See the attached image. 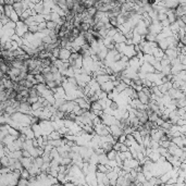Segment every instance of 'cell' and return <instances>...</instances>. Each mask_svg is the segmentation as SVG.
<instances>
[{"label": "cell", "mask_w": 186, "mask_h": 186, "mask_svg": "<svg viewBox=\"0 0 186 186\" xmlns=\"http://www.w3.org/2000/svg\"><path fill=\"white\" fill-rule=\"evenodd\" d=\"M14 32H15V35H18L19 37L23 38V36L28 32V27H27L22 21H19L18 23H15Z\"/></svg>", "instance_id": "obj_1"}, {"label": "cell", "mask_w": 186, "mask_h": 186, "mask_svg": "<svg viewBox=\"0 0 186 186\" xmlns=\"http://www.w3.org/2000/svg\"><path fill=\"white\" fill-rule=\"evenodd\" d=\"M70 56H71V51H70V50L65 49V48H60L58 60H60V61H62V62H68Z\"/></svg>", "instance_id": "obj_2"}, {"label": "cell", "mask_w": 186, "mask_h": 186, "mask_svg": "<svg viewBox=\"0 0 186 186\" xmlns=\"http://www.w3.org/2000/svg\"><path fill=\"white\" fill-rule=\"evenodd\" d=\"M113 89H114V86H113L112 82H110V81L107 82V83H104V84L100 85V90L104 92V93H106L107 95L111 93Z\"/></svg>", "instance_id": "obj_3"}, {"label": "cell", "mask_w": 186, "mask_h": 186, "mask_svg": "<svg viewBox=\"0 0 186 186\" xmlns=\"http://www.w3.org/2000/svg\"><path fill=\"white\" fill-rule=\"evenodd\" d=\"M137 95H138V98H137V99H138V101H139L140 104H143V105H145V106L148 105L149 102L151 101V100L147 97V95L145 93H143V92H138Z\"/></svg>", "instance_id": "obj_4"}, {"label": "cell", "mask_w": 186, "mask_h": 186, "mask_svg": "<svg viewBox=\"0 0 186 186\" xmlns=\"http://www.w3.org/2000/svg\"><path fill=\"white\" fill-rule=\"evenodd\" d=\"M112 40H113V44H123L125 43V37H124V35L121 33V32H119L117 33L113 37H112Z\"/></svg>", "instance_id": "obj_5"}, {"label": "cell", "mask_w": 186, "mask_h": 186, "mask_svg": "<svg viewBox=\"0 0 186 186\" xmlns=\"http://www.w3.org/2000/svg\"><path fill=\"white\" fill-rule=\"evenodd\" d=\"M95 81L97 82L99 85L101 84H104V83H107V82L110 81V76L107 74H102V75H98V76H96L95 77Z\"/></svg>", "instance_id": "obj_6"}, {"label": "cell", "mask_w": 186, "mask_h": 186, "mask_svg": "<svg viewBox=\"0 0 186 186\" xmlns=\"http://www.w3.org/2000/svg\"><path fill=\"white\" fill-rule=\"evenodd\" d=\"M34 11L36 12V14H43V12H44L43 1H39L38 3L35 5V7H34Z\"/></svg>", "instance_id": "obj_7"}, {"label": "cell", "mask_w": 186, "mask_h": 186, "mask_svg": "<svg viewBox=\"0 0 186 186\" xmlns=\"http://www.w3.org/2000/svg\"><path fill=\"white\" fill-rule=\"evenodd\" d=\"M108 158H107V155L106 154H101V155L98 156V164H102V166H106L108 163Z\"/></svg>", "instance_id": "obj_8"}, {"label": "cell", "mask_w": 186, "mask_h": 186, "mask_svg": "<svg viewBox=\"0 0 186 186\" xmlns=\"http://www.w3.org/2000/svg\"><path fill=\"white\" fill-rule=\"evenodd\" d=\"M144 61L147 62V63H149V64H154L156 62V59L155 57L152 56V55H144Z\"/></svg>", "instance_id": "obj_9"}, {"label": "cell", "mask_w": 186, "mask_h": 186, "mask_svg": "<svg viewBox=\"0 0 186 186\" xmlns=\"http://www.w3.org/2000/svg\"><path fill=\"white\" fill-rule=\"evenodd\" d=\"M12 11H13L12 6H7V5H5V7H3V14L6 15L7 18L10 16V14H11Z\"/></svg>", "instance_id": "obj_10"}, {"label": "cell", "mask_w": 186, "mask_h": 186, "mask_svg": "<svg viewBox=\"0 0 186 186\" xmlns=\"http://www.w3.org/2000/svg\"><path fill=\"white\" fill-rule=\"evenodd\" d=\"M9 20H10L11 22H13V23H18V22L20 21L19 15H18L16 13L14 12V10H13L12 12H11V14H10V16H9Z\"/></svg>", "instance_id": "obj_11"}, {"label": "cell", "mask_w": 186, "mask_h": 186, "mask_svg": "<svg viewBox=\"0 0 186 186\" xmlns=\"http://www.w3.org/2000/svg\"><path fill=\"white\" fill-rule=\"evenodd\" d=\"M106 155H107L108 160L111 161V160H114V159H115V157H117V155H118V152H115L114 150H111L110 152H108V154H106Z\"/></svg>", "instance_id": "obj_12"}, {"label": "cell", "mask_w": 186, "mask_h": 186, "mask_svg": "<svg viewBox=\"0 0 186 186\" xmlns=\"http://www.w3.org/2000/svg\"><path fill=\"white\" fill-rule=\"evenodd\" d=\"M40 62H42V68L43 69L48 68V67L51 65V63H52L50 59H43V60H40Z\"/></svg>", "instance_id": "obj_13"}, {"label": "cell", "mask_w": 186, "mask_h": 186, "mask_svg": "<svg viewBox=\"0 0 186 186\" xmlns=\"http://www.w3.org/2000/svg\"><path fill=\"white\" fill-rule=\"evenodd\" d=\"M137 183H139V184H143L144 182H146V179H145V176H144L143 173H137L136 175V180H135Z\"/></svg>", "instance_id": "obj_14"}, {"label": "cell", "mask_w": 186, "mask_h": 186, "mask_svg": "<svg viewBox=\"0 0 186 186\" xmlns=\"http://www.w3.org/2000/svg\"><path fill=\"white\" fill-rule=\"evenodd\" d=\"M28 180H25V179H22V177H20L19 180H18V183H16V186H27L28 185Z\"/></svg>", "instance_id": "obj_15"}, {"label": "cell", "mask_w": 186, "mask_h": 186, "mask_svg": "<svg viewBox=\"0 0 186 186\" xmlns=\"http://www.w3.org/2000/svg\"><path fill=\"white\" fill-rule=\"evenodd\" d=\"M0 162H1V164L3 166V167L8 168V166H9V157L8 156H5V157H2L1 159H0Z\"/></svg>", "instance_id": "obj_16"}, {"label": "cell", "mask_w": 186, "mask_h": 186, "mask_svg": "<svg viewBox=\"0 0 186 186\" xmlns=\"http://www.w3.org/2000/svg\"><path fill=\"white\" fill-rule=\"evenodd\" d=\"M21 177H22V179H25V180H28V179L31 177V175H30V173H28L27 170L23 169V170L21 171Z\"/></svg>", "instance_id": "obj_17"}, {"label": "cell", "mask_w": 186, "mask_h": 186, "mask_svg": "<svg viewBox=\"0 0 186 186\" xmlns=\"http://www.w3.org/2000/svg\"><path fill=\"white\" fill-rule=\"evenodd\" d=\"M180 108H185V98H181L177 100L176 109H180Z\"/></svg>", "instance_id": "obj_18"}, {"label": "cell", "mask_w": 186, "mask_h": 186, "mask_svg": "<svg viewBox=\"0 0 186 186\" xmlns=\"http://www.w3.org/2000/svg\"><path fill=\"white\" fill-rule=\"evenodd\" d=\"M32 106V111H36V110H39V109H43V107H42V104L40 102H35V104H33Z\"/></svg>", "instance_id": "obj_19"}, {"label": "cell", "mask_w": 186, "mask_h": 186, "mask_svg": "<svg viewBox=\"0 0 186 186\" xmlns=\"http://www.w3.org/2000/svg\"><path fill=\"white\" fill-rule=\"evenodd\" d=\"M21 155H22L23 158H26V159H31V158H32L31 154H30L27 150H24V149H22V150H21Z\"/></svg>", "instance_id": "obj_20"}, {"label": "cell", "mask_w": 186, "mask_h": 186, "mask_svg": "<svg viewBox=\"0 0 186 186\" xmlns=\"http://www.w3.org/2000/svg\"><path fill=\"white\" fill-rule=\"evenodd\" d=\"M37 26H38V32L44 31V30H46V22H42V23L37 24Z\"/></svg>", "instance_id": "obj_21"}, {"label": "cell", "mask_w": 186, "mask_h": 186, "mask_svg": "<svg viewBox=\"0 0 186 186\" xmlns=\"http://www.w3.org/2000/svg\"><path fill=\"white\" fill-rule=\"evenodd\" d=\"M125 151H129V148H127L125 145L121 144V145H120V149H119V152H125Z\"/></svg>", "instance_id": "obj_22"}, {"label": "cell", "mask_w": 186, "mask_h": 186, "mask_svg": "<svg viewBox=\"0 0 186 186\" xmlns=\"http://www.w3.org/2000/svg\"><path fill=\"white\" fill-rule=\"evenodd\" d=\"M125 140H126V136L125 135H121V136L119 137L118 138V143H120V144H124L125 143Z\"/></svg>", "instance_id": "obj_23"}, {"label": "cell", "mask_w": 186, "mask_h": 186, "mask_svg": "<svg viewBox=\"0 0 186 186\" xmlns=\"http://www.w3.org/2000/svg\"><path fill=\"white\" fill-rule=\"evenodd\" d=\"M176 125H177V126H185V120L180 119V120L176 122Z\"/></svg>", "instance_id": "obj_24"}, {"label": "cell", "mask_w": 186, "mask_h": 186, "mask_svg": "<svg viewBox=\"0 0 186 186\" xmlns=\"http://www.w3.org/2000/svg\"><path fill=\"white\" fill-rule=\"evenodd\" d=\"M2 26H3V25L1 24V22H0V30H1V28H2Z\"/></svg>", "instance_id": "obj_25"}]
</instances>
